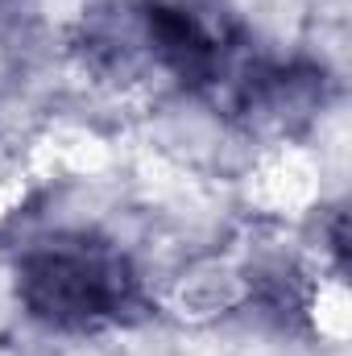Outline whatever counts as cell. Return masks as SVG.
Masks as SVG:
<instances>
[{
    "label": "cell",
    "instance_id": "1",
    "mask_svg": "<svg viewBox=\"0 0 352 356\" xmlns=\"http://www.w3.org/2000/svg\"><path fill=\"white\" fill-rule=\"evenodd\" d=\"M21 302L58 332H95L137 311V277L129 261L95 241H50L21 261Z\"/></svg>",
    "mask_w": 352,
    "mask_h": 356
}]
</instances>
